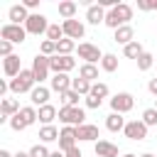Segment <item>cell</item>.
<instances>
[{
	"mask_svg": "<svg viewBox=\"0 0 157 157\" xmlns=\"http://www.w3.org/2000/svg\"><path fill=\"white\" fill-rule=\"evenodd\" d=\"M132 20V7L128 2H118L115 7H110V12H105V25L110 29H118L123 25H128Z\"/></svg>",
	"mask_w": 157,
	"mask_h": 157,
	"instance_id": "cell-1",
	"label": "cell"
},
{
	"mask_svg": "<svg viewBox=\"0 0 157 157\" xmlns=\"http://www.w3.org/2000/svg\"><path fill=\"white\" fill-rule=\"evenodd\" d=\"M34 83H37V78H34L32 69H22L20 76L10 81V91H12V93H32Z\"/></svg>",
	"mask_w": 157,
	"mask_h": 157,
	"instance_id": "cell-2",
	"label": "cell"
},
{
	"mask_svg": "<svg viewBox=\"0 0 157 157\" xmlns=\"http://www.w3.org/2000/svg\"><path fill=\"white\" fill-rule=\"evenodd\" d=\"M59 120L64 123V125H71V128H78V125H83V120H86V110L83 108H71V105H61L59 108Z\"/></svg>",
	"mask_w": 157,
	"mask_h": 157,
	"instance_id": "cell-3",
	"label": "cell"
},
{
	"mask_svg": "<svg viewBox=\"0 0 157 157\" xmlns=\"http://www.w3.org/2000/svg\"><path fill=\"white\" fill-rule=\"evenodd\" d=\"M0 37H2L5 42L22 44V42H25V37H27V29H25L22 25H12V22H7V25H2V27H0Z\"/></svg>",
	"mask_w": 157,
	"mask_h": 157,
	"instance_id": "cell-4",
	"label": "cell"
},
{
	"mask_svg": "<svg viewBox=\"0 0 157 157\" xmlns=\"http://www.w3.org/2000/svg\"><path fill=\"white\" fill-rule=\"evenodd\" d=\"M25 29H27V34H47L49 22H47V17H44V15L32 12V15H29V20L25 22Z\"/></svg>",
	"mask_w": 157,
	"mask_h": 157,
	"instance_id": "cell-5",
	"label": "cell"
},
{
	"mask_svg": "<svg viewBox=\"0 0 157 157\" xmlns=\"http://www.w3.org/2000/svg\"><path fill=\"white\" fill-rule=\"evenodd\" d=\"M49 71H52V66H49V56L37 54V56L32 59V74H34V78H37L39 86H42V81L49 76Z\"/></svg>",
	"mask_w": 157,
	"mask_h": 157,
	"instance_id": "cell-6",
	"label": "cell"
},
{
	"mask_svg": "<svg viewBox=\"0 0 157 157\" xmlns=\"http://www.w3.org/2000/svg\"><path fill=\"white\" fill-rule=\"evenodd\" d=\"M49 66L54 74H69L74 66H76V59L74 56H61V54H54L49 56Z\"/></svg>",
	"mask_w": 157,
	"mask_h": 157,
	"instance_id": "cell-7",
	"label": "cell"
},
{
	"mask_svg": "<svg viewBox=\"0 0 157 157\" xmlns=\"http://www.w3.org/2000/svg\"><path fill=\"white\" fill-rule=\"evenodd\" d=\"M132 105H135V98L130 96V93H115L113 98H110V108H113V113H128V110H132Z\"/></svg>",
	"mask_w": 157,
	"mask_h": 157,
	"instance_id": "cell-8",
	"label": "cell"
},
{
	"mask_svg": "<svg viewBox=\"0 0 157 157\" xmlns=\"http://www.w3.org/2000/svg\"><path fill=\"white\" fill-rule=\"evenodd\" d=\"M125 137L128 140H135V142H140V140H145L147 137V125L142 123V120H130L128 125H125Z\"/></svg>",
	"mask_w": 157,
	"mask_h": 157,
	"instance_id": "cell-9",
	"label": "cell"
},
{
	"mask_svg": "<svg viewBox=\"0 0 157 157\" xmlns=\"http://www.w3.org/2000/svg\"><path fill=\"white\" fill-rule=\"evenodd\" d=\"M74 147H76V128L64 125L61 132H59V150H61V152H69V150H74Z\"/></svg>",
	"mask_w": 157,
	"mask_h": 157,
	"instance_id": "cell-10",
	"label": "cell"
},
{
	"mask_svg": "<svg viewBox=\"0 0 157 157\" xmlns=\"http://www.w3.org/2000/svg\"><path fill=\"white\" fill-rule=\"evenodd\" d=\"M78 56H81L86 64H96V61H101V59H103L101 49H98V47H93V44H88V42H81V44H78Z\"/></svg>",
	"mask_w": 157,
	"mask_h": 157,
	"instance_id": "cell-11",
	"label": "cell"
},
{
	"mask_svg": "<svg viewBox=\"0 0 157 157\" xmlns=\"http://www.w3.org/2000/svg\"><path fill=\"white\" fill-rule=\"evenodd\" d=\"M101 132H98V125H91V123H83L76 128V140L81 142H98Z\"/></svg>",
	"mask_w": 157,
	"mask_h": 157,
	"instance_id": "cell-12",
	"label": "cell"
},
{
	"mask_svg": "<svg viewBox=\"0 0 157 157\" xmlns=\"http://www.w3.org/2000/svg\"><path fill=\"white\" fill-rule=\"evenodd\" d=\"M22 108H20V103L15 101V98H2V103H0V123H10V118L12 115H17Z\"/></svg>",
	"mask_w": 157,
	"mask_h": 157,
	"instance_id": "cell-13",
	"label": "cell"
},
{
	"mask_svg": "<svg viewBox=\"0 0 157 157\" xmlns=\"http://www.w3.org/2000/svg\"><path fill=\"white\" fill-rule=\"evenodd\" d=\"M61 27H64V37H69V39H81L86 34V29L78 20H64Z\"/></svg>",
	"mask_w": 157,
	"mask_h": 157,
	"instance_id": "cell-14",
	"label": "cell"
},
{
	"mask_svg": "<svg viewBox=\"0 0 157 157\" xmlns=\"http://www.w3.org/2000/svg\"><path fill=\"white\" fill-rule=\"evenodd\" d=\"M2 69H5V76L12 81V78H17L20 76V71H22V66H20V56L17 54H12V56H7L5 61H2Z\"/></svg>",
	"mask_w": 157,
	"mask_h": 157,
	"instance_id": "cell-15",
	"label": "cell"
},
{
	"mask_svg": "<svg viewBox=\"0 0 157 157\" xmlns=\"http://www.w3.org/2000/svg\"><path fill=\"white\" fill-rule=\"evenodd\" d=\"M49 83H52V91H56V93L61 96L64 91H69V88H71L74 78H69V74H54Z\"/></svg>",
	"mask_w": 157,
	"mask_h": 157,
	"instance_id": "cell-16",
	"label": "cell"
},
{
	"mask_svg": "<svg viewBox=\"0 0 157 157\" xmlns=\"http://www.w3.org/2000/svg\"><path fill=\"white\" fill-rule=\"evenodd\" d=\"M29 101H32V105H47L49 103V88L47 86H34L32 88V93H29Z\"/></svg>",
	"mask_w": 157,
	"mask_h": 157,
	"instance_id": "cell-17",
	"label": "cell"
},
{
	"mask_svg": "<svg viewBox=\"0 0 157 157\" xmlns=\"http://www.w3.org/2000/svg\"><path fill=\"white\" fill-rule=\"evenodd\" d=\"M93 150H96L98 157H118V145H113L108 140H98L93 145Z\"/></svg>",
	"mask_w": 157,
	"mask_h": 157,
	"instance_id": "cell-18",
	"label": "cell"
},
{
	"mask_svg": "<svg viewBox=\"0 0 157 157\" xmlns=\"http://www.w3.org/2000/svg\"><path fill=\"white\" fill-rule=\"evenodd\" d=\"M7 17H10V22L12 25H22V22H27L29 20V15H27V7L20 2V5H12L10 7V12H7Z\"/></svg>",
	"mask_w": 157,
	"mask_h": 157,
	"instance_id": "cell-19",
	"label": "cell"
},
{
	"mask_svg": "<svg viewBox=\"0 0 157 157\" xmlns=\"http://www.w3.org/2000/svg\"><path fill=\"white\" fill-rule=\"evenodd\" d=\"M86 20H88L91 25H101V22H105V10H103V5H88V10H86Z\"/></svg>",
	"mask_w": 157,
	"mask_h": 157,
	"instance_id": "cell-20",
	"label": "cell"
},
{
	"mask_svg": "<svg viewBox=\"0 0 157 157\" xmlns=\"http://www.w3.org/2000/svg\"><path fill=\"white\" fill-rule=\"evenodd\" d=\"M132 37H135L132 27H130V25H123V27H118V29H115V37H113V42H118V44H123V47H125V44L135 42Z\"/></svg>",
	"mask_w": 157,
	"mask_h": 157,
	"instance_id": "cell-21",
	"label": "cell"
},
{
	"mask_svg": "<svg viewBox=\"0 0 157 157\" xmlns=\"http://www.w3.org/2000/svg\"><path fill=\"white\" fill-rule=\"evenodd\" d=\"M125 118L120 115V113H110L108 118H105V128L110 130V132H118V130H125Z\"/></svg>",
	"mask_w": 157,
	"mask_h": 157,
	"instance_id": "cell-22",
	"label": "cell"
},
{
	"mask_svg": "<svg viewBox=\"0 0 157 157\" xmlns=\"http://www.w3.org/2000/svg\"><path fill=\"white\" fill-rule=\"evenodd\" d=\"M123 54H125L128 59H135V61H137V59L145 54V49H142V44L135 39V42H130V44H125V47H123Z\"/></svg>",
	"mask_w": 157,
	"mask_h": 157,
	"instance_id": "cell-23",
	"label": "cell"
},
{
	"mask_svg": "<svg viewBox=\"0 0 157 157\" xmlns=\"http://www.w3.org/2000/svg\"><path fill=\"white\" fill-rule=\"evenodd\" d=\"M59 115V110L52 105V103H47V105H42L39 108V123H44V125H52V120Z\"/></svg>",
	"mask_w": 157,
	"mask_h": 157,
	"instance_id": "cell-24",
	"label": "cell"
},
{
	"mask_svg": "<svg viewBox=\"0 0 157 157\" xmlns=\"http://www.w3.org/2000/svg\"><path fill=\"white\" fill-rule=\"evenodd\" d=\"M78 76L86 78L88 83H93V81L98 78V66H96V64H83V66L78 69Z\"/></svg>",
	"mask_w": 157,
	"mask_h": 157,
	"instance_id": "cell-25",
	"label": "cell"
},
{
	"mask_svg": "<svg viewBox=\"0 0 157 157\" xmlns=\"http://www.w3.org/2000/svg\"><path fill=\"white\" fill-rule=\"evenodd\" d=\"M74 49H76V42L69 39V37H64L61 42H56V54H61V56H71Z\"/></svg>",
	"mask_w": 157,
	"mask_h": 157,
	"instance_id": "cell-26",
	"label": "cell"
},
{
	"mask_svg": "<svg viewBox=\"0 0 157 157\" xmlns=\"http://www.w3.org/2000/svg\"><path fill=\"white\" fill-rule=\"evenodd\" d=\"M20 118H22V120L27 123V128H29L34 120H39V110H37L34 105H25V108L20 110Z\"/></svg>",
	"mask_w": 157,
	"mask_h": 157,
	"instance_id": "cell-27",
	"label": "cell"
},
{
	"mask_svg": "<svg viewBox=\"0 0 157 157\" xmlns=\"http://www.w3.org/2000/svg\"><path fill=\"white\" fill-rule=\"evenodd\" d=\"M59 15H61L64 20H74V15H76V2H71V0L59 2Z\"/></svg>",
	"mask_w": 157,
	"mask_h": 157,
	"instance_id": "cell-28",
	"label": "cell"
},
{
	"mask_svg": "<svg viewBox=\"0 0 157 157\" xmlns=\"http://www.w3.org/2000/svg\"><path fill=\"white\" fill-rule=\"evenodd\" d=\"M39 140H42V142H54V140H59V130H56L54 125H44V128L39 130Z\"/></svg>",
	"mask_w": 157,
	"mask_h": 157,
	"instance_id": "cell-29",
	"label": "cell"
},
{
	"mask_svg": "<svg viewBox=\"0 0 157 157\" xmlns=\"http://www.w3.org/2000/svg\"><path fill=\"white\" fill-rule=\"evenodd\" d=\"M101 69L108 71V74H113V71L118 69V56H115V54H103V59H101Z\"/></svg>",
	"mask_w": 157,
	"mask_h": 157,
	"instance_id": "cell-30",
	"label": "cell"
},
{
	"mask_svg": "<svg viewBox=\"0 0 157 157\" xmlns=\"http://www.w3.org/2000/svg\"><path fill=\"white\" fill-rule=\"evenodd\" d=\"M91 86H93V83H88V81H86V78H81V76H78V78H74V83H71V88H74L78 96H88V93H91Z\"/></svg>",
	"mask_w": 157,
	"mask_h": 157,
	"instance_id": "cell-31",
	"label": "cell"
},
{
	"mask_svg": "<svg viewBox=\"0 0 157 157\" xmlns=\"http://www.w3.org/2000/svg\"><path fill=\"white\" fill-rule=\"evenodd\" d=\"M59 98H61V105H71V108H76V105H78V93H76L74 88L64 91V93H61Z\"/></svg>",
	"mask_w": 157,
	"mask_h": 157,
	"instance_id": "cell-32",
	"label": "cell"
},
{
	"mask_svg": "<svg viewBox=\"0 0 157 157\" xmlns=\"http://www.w3.org/2000/svg\"><path fill=\"white\" fill-rule=\"evenodd\" d=\"M47 39H49V42H61V39H64V27H61V25H49Z\"/></svg>",
	"mask_w": 157,
	"mask_h": 157,
	"instance_id": "cell-33",
	"label": "cell"
},
{
	"mask_svg": "<svg viewBox=\"0 0 157 157\" xmlns=\"http://www.w3.org/2000/svg\"><path fill=\"white\" fill-rule=\"evenodd\" d=\"M91 96H96V98H105L108 96V83H103V81H96L93 86H91Z\"/></svg>",
	"mask_w": 157,
	"mask_h": 157,
	"instance_id": "cell-34",
	"label": "cell"
},
{
	"mask_svg": "<svg viewBox=\"0 0 157 157\" xmlns=\"http://www.w3.org/2000/svg\"><path fill=\"white\" fill-rule=\"evenodd\" d=\"M152 64H155V56H152L150 52H145V54H142V56L137 59V69H140V71H147V69H150Z\"/></svg>",
	"mask_w": 157,
	"mask_h": 157,
	"instance_id": "cell-35",
	"label": "cell"
},
{
	"mask_svg": "<svg viewBox=\"0 0 157 157\" xmlns=\"http://www.w3.org/2000/svg\"><path fill=\"white\" fill-rule=\"evenodd\" d=\"M140 120H142L147 128H150V125H157V108H147V110L142 113V118H140Z\"/></svg>",
	"mask_w": 157,
	"mask_h": 157,
	"instance_id": "cell-36",
	"label": "cell"
},
{
	"mask_svg": "<svg viewBox=\"0 0 157 157\" xmlns=\"http://www.w3.org/2000/svg\"><path fill=\"white\" fill-rule=\"evenodd\" d=\"M39 54H44V56H54V54H56V42L44 39V42H42V47H39Z\"/></svg>",
	"mask_w": 157,
	"mask_h": 157,
	"instance_id": "cell-37",
	"label": "cell"
},
{
	"mask_svg": "<svg viewBox=\"0 0 157 157\" xmlns=\"http://www.w3.org/2000/svg\"><path fill=\"white\" fill-rule=\"evenodd\" d=\"M10 128H12L15 132H20V130H25V128H27V123H25V120L20 118V113H17V115H12V118H10Z\"/></svg>",
	"mask_w": 157,
	"mask_h": 157,
	"instance_id": "cell-38",
	"label": "cell"
},
{
	"mask_svg": "<svg viewBox=\"0 0 157 157\" xmlns=\"http://www.w3.org/2000/svg\"><path fill=\"white\" fill-rule=\"evenodd\" d=\"M49 155H52V152H49L44 145H34V147L29 150V157H49Z\"/></svg>",
	"mask_w": 157,
	"mask_h": 157,
	"instance_id": "cell-39",
	"label": "cell"
},
{
	"mask_svg": "<svg viewBox=\"0 0 157 157\" xmlns=\"http://www.w3.org/2000/svg\"><path fill=\"white\" fill-rule=\"evenodd\" d=\"M0 54L7 59V56H12V42H5V39H0Z\"/></svg>",
	"mask_w": 157,
	"mask_h": 157,
	"instance_id": "cell-40",
	"label": "cell"
},
{
	"mask_svg": "<svg viewBox=\"0 0 157 157\" xmlns=\"http://www.w3.org/2000/svg\"><path fill=\"white\" fill-rule=\"evenodd\" d=\"M101 103H103L101 98H96V96H91V93L86 96V108H93V110H96V108H101Z\"/></svg>",
	"mask_w": 157,
	"mask_h": 157,
	"instance_id": "cell-41",
	"label": "cell"
},
{
	"mask_svg": "<svg viewBox=\"0 0 157 157\" xmlns=\"http://www.w3.org/2000/svg\"><path fill=\"white\" fill-rule=\"evenodd\" d=\"M137 10H155V2H150V0H137Z\"/></svg>",
	"mask_w": 157,
	"mask_h": 157,
	"instance_id": "cell-42",
	"label": "cell"
},
{
	"mask_svg": "<svg viewBox=\"0 0 157 157\" xmlns=\"http://www.w3.org/2000/svg\"><path fill=\"white\" fill-rule=\"evenodd\" d=\"M147 91L157 98V78H150V83H147Z\"/></svg>",
	"mask_w": 157,
	"mask_h": 157,
	"instance_id": "cell-43",
	"label": "cell"
},
{
	"mask_svg": "<svg viewBox=\"0 0 157 157\" xmlns=\"http://www.w3.org/2000/svg\"><path fill=\"white\" fill-rule=\"evenodd\" d=\"M22 5H25V7H27V10H34V7H37V5H39V0H25V2H22Z\"/></svg>",
	"mask_w": 157,
	"mask_h": 157,
	"instance_id": "cell-44",
	"label": "cell"
},
{
	"mask_svg": "<svg viewBox=\"0 0 157 157\" xmlns=\"http://www.w3.org/2000/svg\"><path fill=\"white\" fill-rule=\"evenodd\" d=\"M64 155H66V157H83L78 147H74V150H69V152H64Z\"/></svg>",
	"mask_w": 157,
	"mask_h": 157,
	"instance_id": "cell-45",
	"label": "cell"
},
{
	"mask_svg": "<svg viewBox=\"0 0 157 157\" xmlns=\"http://www.w3.org/2000/svg\"><path fill=\"white\" fill-rule=\"evenodd\" d=\"M49 157H66V155H64V152H61V150H54V152H52V155H49Z\"/></svg>",
	"mask_w": 157,
	"mask_h": 157,
	"instance_id": "cell-46",
	"label": "cell"
},
{
	"mask_svg": "<svg viewBox=\"0 0 157 157\" xmlns=\"http://www.w3.org/2000/svg\"><path fill=\"white\" fill-rule=\"evenodd\" d=\"M15 157H29V152H17Z\"/></svg>",
	"mask_w": 157,
	"mask_h": 157,
	"instance_id": "cell-47",
	"label": "cell"
},
{
	"mask_svg": "<svg viewBox=\"0 0 157 157\" xmlns=\"http://www.w3.org/2000/svg\"><path fill=\"white\" fill-rule=\"evenodd\" d=\"M140 157H155V155H152V152H145V155H140Z\"/></svg>",
	"mask_w": 157,
	"mask_h": 157,
	"instance_id": "cell-48",
	"label": "cell"
},
{
	"mask_svg": "<svg viewBox=\"0 0 157 157\" xmlns=\"http://www.w3.org/2000/svg\"><path fill=\"white\" fill-rule=\"evenodd\" d=\"M123 157H135V155H130V152H128V155H123Z\"/></svg>",
	"mask_w": 157,
	"mask_h": 157,
	"instance_id": "cell-49",
	"label": "cell"
},
{
	"mask_svg": "<svg viewBox=\"0 0 157 157\" xmlns=\"http://www.w3.org/2000/svg\"><path fill=\"white\" fill-rule=\"evenodd\" d=\"M155 12H157V0H155Z\"/></svg>",
	"mask_w": 157,
	"mask_h": 157,
	"instance_id": "cell-50",
	"label": "cell"
},
{
	"mask_svg": "<svg viewBox=\"0 0 157 157\" xmlns=\"http://www.w3.org/2000/svg\"><path fill=\"white\" fill-rule=\"evenodd\" d=\"M155 108H157V98H155Z\"/></svg>",
	"mask_w": 157,
	"mask_h": 157,
	"instance_id": "cell-51",
	"label": "cell"
}]
</instances>
